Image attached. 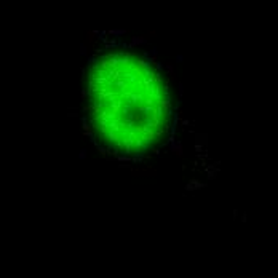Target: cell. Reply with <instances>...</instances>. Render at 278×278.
Listing matches in <instances>:
<instances>
[{
	"mask_svg": "<svg viewBox=\"0 0 278 278\" xmlns=\"http://www.w3.org/2000/svg\"><path fill=\"white\" fill-rule=\"evenodd\" d=\"M85 112L102 150L122 160L142 158L171 128V93L161 67L126 45L98 53L87 70Z\"/></svg>",
	"mask_w": 278,
	"mask_h": 278,
	"instance_id": "obj_1",
	"label": "cell"
}]
</instances>
